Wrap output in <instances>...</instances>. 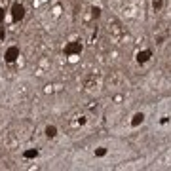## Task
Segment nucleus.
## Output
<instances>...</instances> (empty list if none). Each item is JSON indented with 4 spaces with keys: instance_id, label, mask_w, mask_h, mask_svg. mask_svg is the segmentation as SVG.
<instances>
[{
    "instance_id": "4",
    "label": "nucleus",
    "mask_w": 171,
    "mask_h": 171,
    "mask_svg": "<svg viewBox=\"0 0 171 171\" xmlns=\"http://www.w3.org/2000/svg\"><path fill=\"white\" fill-rule=\"evenodd\" d=\"M148 59H150V52H148V50H144V52H139V53H137V61H139V63H146Z\"/></svg>"
},
{
    "instance_id": "8",
    "label": "nucleus",
    "mask_w": 171,
    "mask_h": 171,
    "mask_svg": "<svg viewBox=\"0 0 171 171\" xmlns=\"http://www.w3.org/2000/svg\"><path fill=\"white\" fill-rule=\"evenodd\" d=\"M105 154H107V148H97V150H95V156H99V158L105 156Z\"/></svg>"
},
{
    "instance_id": "1",
    "label": "nucleus",
    "mask_w": 171,
    "mask_h": 171,
    "mask_svg": "<svg viewBox=\"0 0 171 171\" xmlns=\"http://www.w3.org/2000/svg\"><path fill=\"white\" fill-rule=\"evenodd\" d=\"M80 52H82V44L80 42H70L65 48V53L67 55H74V53H80Z\"/></svg>"
},
{
    "instance_id": "6",
    "label": "nucleus",
    "mask_w": 171,
    "mask_h": 171,
    "mask_svg": "<svg viewBox=\"0 0 171 171\" xmlns=\"http://www.w3.org/2000/svg\"><path fill=\"white\" fill-rule=\"evenodd\" d=\"M46 135H48V137H55V135H57L55 126H48V128H46Z\"/></svg>"
},
{
    "instance_id": "7",
    "label": "nucleus",
    "mask_w": 171,
    "mask_h": 171,
    "mask_svg": "<svg viewBox=\"0 0 171 171\" xmlns=\"http://www.w3.org/2000/svg\"><path fill=\"white\" fill-rule=\"evenodd\" d=\"M36 154H38V150H27L25 158H36Z\"/></svg>"
},
{
    "instance_id": "10",
    "label": "nucleus",
    "mask_w": 171,
    "mask_h": 171,
    "mask_svg": "<svg viewBox=\"0 0 171 171\" xmlns=\"http://www.w3.org/2000/svg\"><path fill=\"white\" fill-rule=\"evenodd\" d=\"M91 12H93V17H95V19H97V17H99V15H101V10H99V8H93Z\"/></svg>"
},
{
    "instance_id": "9",
    "label": "nucleus",
    "mask_w": 171,
    "mask_h": 171,
    "mask_svg": "<svg viewBox=\"0 0 171 171\" xmlns=\"http://www.w3.org/2000/svg\"><path fill=\"white\" fill-rule=\"evenodd\" d=\"M152 6H154V10H160L162 8V0H152Z\"/></svg>"
},
{
    "instance_id": "5",
    "label": "nucleus",
    "mask_w": 171,
    "mask_h": 171,
    "mask_svg": "<svg viewBox=\"0 0 171 171\" xmlns=\"http://www.w3.org/2000/svg\"><path fill=\"white\" fill-rule=\"evenodd\" d=\"M143 120H144V116H143V112H137V114L133 116V120H131V126H133V128H137L139 124H143Z\"/></svg>"
},
{
    "instance_id": "2",
    "label": "nucleus",
    "mask_w": 171,
    "mask_h": 171,
    "mask_svg": "<svg viewBox=\"0 0 171 171\" xmlns=\"http://www.w3.org/2000/svg\"><path fill=\"white\" fill-rule=\"evenodd\" d=\"M23 15H25V8H23L21 4H13L12 6V17H13V21L23 19Z\"/></svg>"
},
{
    "instance_id": "3",
    "label": "nucleus",
    "mask_w": 171,
    "mask_h": 171,
    "mask_svg": "<svg viewBox=\"0 0 171 171\" xmlns=\"http://www.w3.org/2000/svg\"><path fill=\"white\" fill-rule=\"evenodd\" d=\"M4 57H6V61H8V63H13V61H15V59L19 57V48H15V46H12V48H10V50L6 52V55H4Z\"/></svg>"
},
{
    "instance_id": "11",
    "label": "nucleus",
    "mask_w": 171,
    "mask_h": 171,
    "mask_svg": "<svg viewBox=\"0 0 171 171\" xmlns=\"http://www.w3.org/2000/svg\"><path fill=\"white\" fill-rule=\"evenodd\" d=\"M2 21H4V10L0 8V23H2Z\"/></svg>"
}]
</instances>
